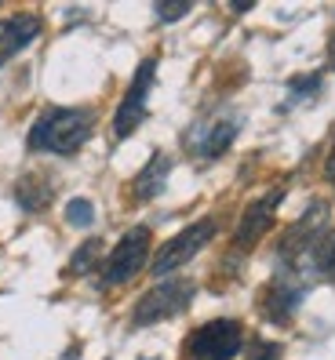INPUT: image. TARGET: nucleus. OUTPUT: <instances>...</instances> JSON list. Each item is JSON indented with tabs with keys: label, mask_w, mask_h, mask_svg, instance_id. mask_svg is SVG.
<instances>
[{
	"label": "nucleus",
	"mask_w": 335,
	"mask_h": 360,
	"mask_svg": "<svg viewBox=\"0 0 335 360\" xmlns=\"http://www.w3.org/2000/svg\"><path fill=\"white\" fill-rule=\"evenodd\" d=\"M153 77H157V58H142L139 70L128 84V91H124L117 113H113V135L117 139H128L135 135V128L146 120V113H150V88H153Z\"/></svg>",
	"instance_id": "0eeeda50"
},
{
	"label": "nucleus",
	"mask_w": 335,
	"mask_h": 360,
	"mask_svg": "<svg viewBox=\"0 0 335 360\" xmlns=\"http://www.w3.org/2000/svg\"><path fill=\"white\" fill-rule=\"evenodd\" d=\"M55 197V182L48 175H23L15 182V204L26 211V215H40Z\"/></svg>",
	"instance_id": "f8f14e48"
},
{
	"label": "nucleus",
	"mask_w": 335,
	"mask_h": 360,
	"mask_svg": "<svg viewBox=\"0 0 335 360\" xmlns=\"http://www.w3.org/2000/svg\"><path fill=\"white\" fill-rule=\"evenodd\" d=\"M306 291L310 288H303V284H296V281H288V277H270V284L263 288V295H259V313L266 316V321H274V324H284V321H291L296 316V309L303 306V299H306Z\"/></svg>",
	"instance_id": "1a4fd4ad"
},
{
	"label": "nucleus",
	"mask_w": 335,
	"mask_h": 360,
	"mask_svg": "<svg viewBox=\"0 0 335 360\" xmlns=\"http://www.w3.org/2000/svg\"><path fill=\"white\" fill-rule=\"evenodd\" d=\"M150 226H132L124 237L117 240V248L110 251V259L102 262V288H117L128 284L132 277L146 269L150 262Z\"/></svg>",
	"instance_id": "20e7f679"
},
{
	"label": "nucleus",
	"mask_w": 335,
	"mask_h": 360,
	"mask_svg": "<svg viewBox=\"0 0 335 360\" xmlns=\"http://www.w3.org/2000/svg\"><path fill=\"white\" fill-rule=\"evenodd\" d=\"M99 255H102V240H99V237H88V240H84L73 255H70L66 273H70V277H84V273H91V269L99 266Z\"/></svg>",
	"instance_id": "4468645a"
},
{
	"label": "nucleus",
	"mask_w": 335,
	"mask_h": 360,
	"mask_svg": "<svg viewBox=\"0 0 335 360\" xmlns=\"http://www.w3.org/2000/svg\"><path fill=\"white\" fill-rule=\"evenodd\" d=\"M95 131V110L84 105H51L44 110L26 135L30 153H55V157H73Z\"/></svg>",
	"instance_id": "f257e3e1"
},
{
	"label": "nucleus",
	"mask_w": 335,
	"mask_h": 360,
	"mask_svg": "<svg viewBox=\"0 0 335 360\" xmlns=\"http://www.w3.org/2000/svg\"><path fill=\"white\" fill-rule=\"evenodd\" d=\"M197 295V284L186 281V277H168L160 281L157 288H150L142 295V299L135 302L132 309V324L135 328H150V324H160V321H172V316H179L182 309H190Z\"/></svg>",
	"instance_id": "7ed1b4c3"
},
{
	"label": "nucleus",
	"mask_w": 335,
	"mask_h": 360,
	"mask_svg": "<svg viewBox=\"0 0 335 360\" xmlns=\"http://www.w3.org/2000/svg\"><path fill=\"white\" fill-rule=\"evenodd\" d=\"M241 128H244V117L237 110H219L212 117L194 120L182 135V146L194 160H219L229 146H234Z\"/></svg>",
	"instance_id": "f03ea898"
},
{
	"label": "nucleus",
	"mask_w": 335,
	"mask_h": 360,
	"mask_svg": "<svg viewBox=\"0 0 335 360\" xmlns=\"http://www.w3.org/2000/svg\"><path fill=\"white\" fill-rule=\"evenodd\" d=\"M281 200H284V189L277 186V189H270L266 197L251 200V204L244 207V215H241V222H237V233H234V248H237V251H251V248L266 237L270 226H274V215H277Z\"/></svg>",
	"instance_id": "6e6552de"
},
{
	"label": "nucleus",
	"mask_w": 335,
	"mask_h": 360,
	"mask_svg": "<svg viewBox=\"0 0 335 360\" xmlns=\"http://www.w3.org/2000/svg\"><path fill=\"white\" fill-rule=\"evenodd\" d=\"M40 30H44L40 15H30V11H15L8 18H0V66L11 62L23 48H30L40 37Z\"/></svg>",
	"instance_id": "9d476101"
},
{
	"label": "nucleus",
	"mask_w": 335,
	"mask_h": 360,
	"mask_svg": "<svg viewBox=\"0 0 335 360\" xmlns=\"http://www.w3.org/2000/svg\"><path fill=\"white\" fill-rule=\"evenodd\" d=\"M328 66L335 70V30H331V37H328Z\"/></svg>",
	"instance_id": "6ab92c4d"
},
{
	"label": "nucleus",
	"mask_w": 335,
	"mask_h": 360,
	"mask_svg": "<svg viewBox=\"0 0 335 360\" xmlns=\"http://www.w3.org/2000/svg\"><path fill=\"white\" fill-rule=\"evenodd\" d=\"M215 233H219V222H215V219H197L194 226H186V229L175 233L168 244L157 248V255H153V262H150V273H153V277H172V273L190 262L197 251L215 237Z\"/></svg>",
	"instance_id": "39448f33"
},
{
	"label": "nucleus",
	"mask_w": 335,
	"mask_h": 360,
	"mask_svg": "<svg viewBox=\"0 0 335 360\" xmlns=\"http://www.w3.org/2000/svg\"><path fill=\"white\" fill-rule=\"evenodd\" d=\"M168 175H172V157H168V153H153L150 160H146L142 172L135 175V182H132L135 200H157L164 193V186H168Z\"/></svg>",
	"instance_id": "9b49d317"
},
{
	"label": "nucleus",
	"mask_w": 335,
	"mask_h": 360,
	"mask_svg": "<svg viewBox=\"0 0 335 360\" xmlns=\"http://www.w3.org/2000/svg\"><path fill=\"white\" fill-rule=\"evenodd\" d=\"M190 0H160V4H153V15L160 18V22H179V18L190 15Z\"/></svg>",
	"instance_id": "dca6fc26"
},
{
	"label": "nucleus",
	"mask_w": 335,
	"mask_h": 360,
	"mask_svg": "<svg viewBox=\"0 0 335 360\" xmlns=\"http://www.w3.org/2000/svg\"><path fill=\"white\" fill-rule=\"evenodd\" d=\"M248 360H281V346L277 342H263V338H259V342L251 346V356Z\"/></svg>",
	"instance_id": "f3484780"
},
{
	"label": "nucleus",
	"mask_w": 335,
	"mask_h": 360,
	"mask_svg": "<svg viewBox=\"0 0 335 360\" xmlns=\"http://www.w3.org/2000/svg\"><path fill=\"white\" fill-rule=\"evenodd\" d=\"M324 88V73H303L288 80V102L284 105H299V102H313Z\"/></svg>",
	"instance_id": "ddd939ff"
},
{
	"label": "nucleus",
	"mask_w": 335,
	"mask_h": 360,
	"mask_svg": "<svg viewBox=\"0 0 335 360\" xmlns=\"http://www.w3.org/2000/svg\"><path fill=\"white\" fill-rule=\"evenodd\" d=\"M66 222L77 226V229H88V226L95 222V204L84 200V197H73V200L66 204Z\"/></svg>",
	"instance_id": "2eb2a0df"
},
{
	"label": "nucleus",
	"mask_w": 335,
	"mask_h": 360,
	"mask_svg": "<svg viewBox=\"0 0 335 360\" xmlns=\"http://www.w3.org/2000/svg\"><path fill=\"white\" fill-rule=\"evenodd\" d=\"M244 346V328L237 321H208L186 338V356L190 360H234Z\"/></svg>",
	"instance_id": "423d86ee"
},
{
	"label": "nucleus",
	"mask_w": 335,
	"mask_h": 360,
	"mask_svg": "<svg viewBox=\"0 0 335 360\" xmlns=\"http://www.w3.org/2000/svg\"><path fill=\"white\" fill-rule=\"evenodd\" d=\"M251 4H255V0H234L229 8H234V11H251Z\"/></svg>",
	"instance_id": "aec40b11"
},
{
	"label": "nucleus",
	"mask_w": 335,
	"mask_h": 360,
	"mask_svg": "<svg viewBox=\"0 0 335 360\" xmlns=\"http://www.w3.org/2000/svg\"><path fill=\"white\" fill-rule=\"evenodd\" d=\"M324 179L335 186V146H331V153H328V160H324Z\"/></svg>",
	"instance_id": "a211bd4d"
}]
</instances>
